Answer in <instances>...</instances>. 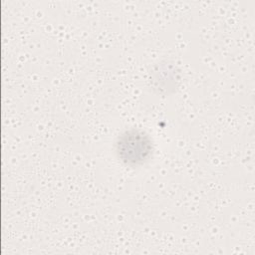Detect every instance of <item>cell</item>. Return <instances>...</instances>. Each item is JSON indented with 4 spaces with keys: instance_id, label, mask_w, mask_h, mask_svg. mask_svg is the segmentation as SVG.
I'll return each mask as SVG.
<instances>
[{
    "instance_id": "cell-1",
    "label": "cell",
    "mask_w": 255,
    "mask_h": 255,
    "mask_svg": "<svg viewBox=\"0 0 255 255\" xmlns=\"http://www.w3.org/2000/svg\"><path fill=\"white\" fill-rule=\"evenodd\" d=\"M118 156L129 164H137L145 161L151 151L152 143L147 134L141 130L131 129L124 132L116 143Z\"/></svg>"
}]
</instances>
